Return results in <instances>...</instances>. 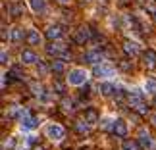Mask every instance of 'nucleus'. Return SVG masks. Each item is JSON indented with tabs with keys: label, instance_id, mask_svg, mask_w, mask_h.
<instances>
[{
	"label": "nucleus",
	"instance_id": "f257e3e1",
	"mask_svg": "<svg viewBox=\"0 0 156 150\" xmlns=\"http://www.w3.org/2000/svg\"><path fill=\"white\" fill-rule=\"evenodd\" d=\"M129 104H131V108H133L135 112H139V113H148V108H147V104H145V100H143V94H141V92L131 91V92H129Z\"/></svg>",
	"mask_w": 156,
	"mask_h": 150
},
{
	"label": "nucleus",
	"instance_id": "f03ea898",
	"mask_svg": "<svg viewBox=\"0 0 156 150\" xmlns=\"http://www.w3.org/2000/svg\"><path fill=\"white\" fill-rule=\"evenodd\" d=\"M85 79H87V73L83 69H73V71H69V75H68L69 85H83Z\"/></svg>",
	"mask_w": 156,
	"mask_h": 150
},
{
	"label": "nucleus",
	"instance_id": "7ed1b4c3",
	"mask_svg": "<svg viewBox=\"0 0 156 150\" xmlns=\"http://www.w3.org/2000/svg\"><path fill=\"white\" fill-rule=\"evenodd\" d=\"M91 37H93V29H91V27H81L79 31L75 33L73 40H75L77 44H85V43H87V40L91 39Z\"/></svg>",
	"mask_w": 156,
	"mask_h": 150
},
{
	"label": "nucleus",
	"instance_id": "20e7f679",
	"mask_svg": "<svg viewBox=\"0 0 156 150\" xmlns=\"http://www.w3.org/2000/svg\"><path fill=\"white\" fill-rule=\"evenodd\" d=\"M46 135H48L52 141H62L64 139V127H60V125H48Z\"/></svg>",
	"mask_w": 156,
	"mask_h": 150
},
{
	"label": "nucleus",
	"instance_id": "39448f33",
	"mask_svg": "<svg viewBox=\"0 0 156 150\" xmlns=\"http://www.w3.org/2000/svg\"><path fill=\"white\" fill-rule=\"evenodd\" d=\"M112 73H114V68H112V65H104V64L94 65V69H93V75L94 77H108V75H112Z\"/></svg>",
	"mask_w": 156,
	"mask_h": 150
},
{
	"label": "nucleus",
	"instance_id": "423d86ee",
	"mask_svg": "<svg viewBox=\"0 0 156 150\" xmlns=\"http://www.w3.org/2000/svg\"><path fill=\"white\" fill-rule=\"evenodd\" d=\"M114 135L116 137H125L127 135V125H125L123 119H116V121H114Z\"/></svg>",
	"mask_w": 156,
	"mask_h": 150
},
{
	"label": "nucleus",
	"instance_id": "0eeeda50",
	"mask_svg": "<svg viewBox=\"0 0 156 150\" xmlns=\"http://www.w3.org/2000/svg\"><path fill=\"white\" fill-rule=\"evenodd\" d=\"M83 60H85L87 64H98V62H102V52L100 50H91V52L85 54Z\"/></svg>",
	"mask_w": 156,
	"mask_h": 150
},
{
	"label": "nucleus",
	"instance_id": "6e6552de",
	"mask_svg": "<svg viewBox=\"0 0 156 150\" xmlns=\"http://www.w3.org/2000/svg\"><path fill=\"white\" fill-rule=\"evenodd\" d=\"M143 62H145V65L148 69H152L154 68V62H156V52L152 48H148L145 54H143Z\"/></svg>",
	"mask_w": 156,
	"mask_h": 150
},
{
	"label": "nucleus",
	"instance_id": "1a4fd4ad",
	"mask_svg": "<svg viewBox=\"0 0 156 150\" xmlns=\"http://www.w3.org/2000/svg\"><path fill=\"white\" fill-rule=\"evenodd\" d=\"M46 52L54 54V56H64V54H66V44H60V43L48 44V46H46Z\"/></svg>",
	"mask_w": 156,
	"mask_h": 150
},
{
	"label": "nucleus",
	"instance_id": "9d476101",
	"mask_svg": "<svg viewBox=\"0 0 156 150\" xmlns=\"http://www.w3.org/2000/svg\"><path fill=\"white\" fill-rule=\"evenodd\" d=\"M58 37H62V27H60V25H52V27L46 29V39L54 40V39H58Z\"/></svg>",
	"mask_w": 156,
	"mask_h": 150
},
{
	"label": "nucleus",
	"instance_id": "9b49d317",
	"mask_svg": "<svg viewBox=\"0 0 156 150\" xmlns=\"http://www.w3.org/2000/svg\"><path fill=\"white\" fill-rule=\"evenodd\" d=\"M21 60H23V64H35L39 58H37V54L33 50H23L21 52Z\"/></svg>",
	"mask_w": 156,
	"mask_h": 150
},
{
	"label": "nucleus",
	"instance_id": "f8f14e48",
	"mask_svg": "<svg viewBox=\"0 0 156 150\" xmlns=\"http://www.w3.org/2000/svg\"><path fill=\"white\" fill-rule=\"evenodd\" d=\"M123 50H125V54H129V56H137V54H139V46H137V43L127 40V43H123Z\"/></svg>",
	"mask_w": 156,
	"mask_h": 150
},
{
	"label": "nucleus",
	"instance_id": "ddd939ff",
	"mask_svg": "<svg viewBox=\"0 0 156 150\" xmlns=\"http://www.w3.org/2000/svg\"><path fill=\"white\" fill-rule=\"evenodd\" d=\"M85 121H89V123H97L98 121V112L94 110V108H89L85 112Z\"/></svg>",
	"mask_w": 156,
	"mask_h": 150
},
{
	"label": "nucleus",
	"instance_id": "4468645a",
	"mask_svg": "<svg viewBox=\"0 0 156 150\" xmlns=\"http://www.w3.org/2000/svg\"><path fill=\"white\" fill-rule=\"evenodd\" d=\"M25 39H27L29 44H39V43H41V35H39L37 31H29V33L25 35Z\"/></svg>",
	"mask_w": 156,
	"mask_h": 150
},
{
	"label": "nucleus",
	"instance_id": "2eb2a0df",
	"mask_svg": "<svg viewBox=\"0 0 156 150\" xmlns=\"http://www.w3.org/2000/svg\"><path fill=\"white\" fill-rule=\"evenodd\" d=\"M123 150H141V145L137 141H123V145H122Z\"/></svg>",
	"mask_w": 156,
	"mask_h": 150
},
{
	"label": "nucleus",
	"instance_id": "dca6fc26",
	"mask_svg": "<svg viewBox=\"0 0 156 150\" xmlns=\"http://www.w3.org/2000/svg\"><path fill=\"white\" fill-rule=\"evenodd\" d=\"M29 2H31V8L35 12H39V14L44 12V0H29Z\"/></svg>",
	"mask_w": 156,
	"mask_h": 150
},
{
	"label": "nucleus",
	"instance_id": "f3484780",
	"mask_svg": "<svg viewBox=\"0 0 156 150\" xmlns=\"http://www.w3.org/2000/svg\"><path fill=\"white\" fill-rule=\"evenodd\" d=\"M12 40L14 43H21L23 40V29H20V27L12 29Z\"/></svg>",
	"mask_w": 156,
	"mask_h": 150
},
{
	"label": "nucleus",
	"instance_id": "a211bd4d",
	"mask_svg": "<svg viewBox=\"0 0 156 150\" xmlns=\"http://www.w3.org/2000/svg\"><path fill=\"white\" fill-rule=\"evenodd\" d=\"M114 91H116V89H114V85H110V83H102V85H100V92H102L104 96H110Z\"/></svg>",
	"mask_w": 156,
	"mask_h": 150
},
{
	"label": "nucleus",
	"instance_id": "6ab92c4d",
	"mask_svg": "<svg viewBox=\"0 0 156 150\" xmlns=\"http://www.w3.org/2000/svg\"><path fill=\"white\" fill-rule=\"evenodd\" d=\"M64 69H66V65H64V62H60V60H56V62H52V71L54 73H64Z\"/></svg>",
	"mask_w": 156,
	"mask_h": 150
},
{
	"label": "nucleus",
	"instance_id": "aec40b11",
	"mask_svg": "<svg viewBox=\"0 0 156 150\" xmlns=\"http://www.w3.org/2000/svg\"><path fill=\"white\" fill-rule=\"evenodd\" d=\"M10 12H12V16H21L23 14V6L21 4H12L10 6Z\"/></svg>",
	"mask_w": 156,
	"mask_h": 150
},
{
	"label": "nucleus",
	"instance_id": "412c9836",
	"mask_svg": "<svg viewBox=\"0 0 156 150\" xmlns=\"http://www.w3.org/2000/svg\"><path fill=\"white\" fill-rule=\"evenodd\" d=\"M141 146L143 148H151V137L145 135V133H141Z\"/></svg>",
	"mask_w": 156,
	"mask_h": 150
},
{
	"label": "nucleus",
	"instance_id": "4be33fe9",
	"mask_svg": "<svg viewBox=\"0 0 156 150\" xmlns=\"http://www.w3.org/2000/svg\"><path fill=\"white\" fill-rule=\"evenodd\" d=\"M8 75H12V77H14V79H23V73L20 71V68H12Z\"/></svg>",
	"mask_w": 156,
	"mask_h": 150
},
{
	"label": "nucleus",
	"instance_id": "5701e85b",
	"mask_svg": "<svg viewBox=\"0 0 156 150\" xmlns=\"http://www.w3.org/2000/svg\"><path fill=\"white\" fill-rule=\"evenodd\" d=\"M119 69H123V71H129L131 69V62H129V60H119Z\"/></svg>",
	"mask_w": 156,
	"mask_h": 150
},
{
	"label": "nucleus",
	"instance_id": "b1692460",
	"mask_svg": "<svg viewBox=\"0 0 156 150\" xmlns=\"http://www.w3.org/2000/svg\"><path fill=\"white\" fill-rule=\"evenodd\" d=\"M147 91H156V79H152V77H151V79H148L147 81Z\"/></svg>",
	"mask_w": 156,
	"mask_h": 150
},
{
	"label": "nucleus",
	"instance_id": "393cba45",
	"mask_svg": "<svg viewBox=\"0 0 156 150\" xmlns=\"http://www.w3.org/2000/svg\"><path fill=\"white\" fill-rule=\"evenodd\" d=\"M54 89H56L58 94H64V85H62L60 81H54Z\"/></svg>",
	"mask_w": 156,
	"mask_h": 150
},
{
	"label": "nucleus",
	"instance_id": "a878e982",
	"mask_svg": "<svg viewBox=\"0 0 156 150\" xmlns=\"http://www.w3.org/2000/svg\"><path fill=\"white\" fill-rule=\"evenodd\" d=\"M37 69H39V73H41V75H44L46 71H48V68H46V64H43V62H39V68H37Z\"/></svg>",
	"mask_w": 156,
	"mask_h": 150
},
{
	"label": "nucleus",
	"instance_id": "bb28decb",
	"mask_svg": "<svg viewBox=\"0 0 156 150\" xmlns=\"http://www.w3.org/2000/svg\"><path fill=\"white\" fill-rule=\"evenodd\" d=\"M6 148H14V139H8V141H4L2 150H6Z\"/></svg>",
	"mask_w": 156,
	"mask_h": 150
},
{
	"label": "nucleus",
	"instance_id": "cd10ccee",
	"mask_svg": "<svg viewBox=\"0 0 156 150\" xmlns=\"http://www.w3.org/2000/svg\"><path fill=\"white\" fill-rule=\"evenodd\" d=\"M0 62H2V64L8 62V54H6V52H2V60H0Z\"/></svg>",
	"mask_w": 156,
	"mask_h": 150
},
{
	"label": "nucleus",
	"instance_id": "c85d7f7f",
	"mask_svg": "<svg viewBox=\"0 0 156 150\" xmlns=\"http://www.w3.org/2000/svg\"><path fill=\"white\" fill-rule=\"evenodd\" d=\"M152 123L156 125V113H152Z\"/></svg>",
	"mask_w": 156,
	"mask_h": 150
},
{
	"label": "nucleus",
	"instance_id": "c756f323",
	"mask_svg": "<svg viewBox=\"0 0 156 150\" xmlns=\"http://www.w3.org/2000/svg\"><path fill=\"white\" fill-rule=\"evenodd\" d=\"M60 2H62V4H66V2H69V0H60Z\"/></svg>",
	"mask_w": 156,
	"mask_h": 150
},
{
	"label": "nucleus",
	"instance_id": "7c9ffc66",
	"mask_svg": "<svg viewBox=\"0 0 156 150\" xmlns=\"http://www.w3.org/2000/svg\"><path fill=\"white\" fill-rule=\"evenodd\" d=\"M152 16H154V19H156V10H154V12H152Z\"/></svg>",
	"mask_w": 156,
	"mask_h": 150
},
{
	"label": "nucleus",
	"instance_id": "2f4dec72",
	"mask_svg": "<svg viewBox=\"0 0 156 150\" xmlns=\"http://www.w3.org/2000/svg\"><path fill=\"white\" fill-rule=\"evenodd\" d=\"M87 2H91V0H87Z\"/></svg>",
	"mask_w": 156,
	"mask_h": 150
}]
</instances>
